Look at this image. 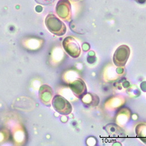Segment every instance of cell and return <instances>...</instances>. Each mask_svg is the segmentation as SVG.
<instances>
[{
    "instance_id": "6",
    "label": "cell",
    "mask_w": 146,
    "mask_h": 146,
    "mask_svg": "<svg viewBox=\"0 0 146 146\" xmlns=\"http://www.w3.org/2000/svg\"><path fill=\"white\" fill-rule=\"evenodd\" d=\"M53 91L52 88L47 85H43L39 90V96L41 101L46 105L50 104L52 99Z\"/></svg>"
},
{
    "instance_id": "3",
    "label": "cell",
    "mask_w": 146,
    "mask_h": 146,
    "mask_svg": "<svg viewBox=\"0 0 146 146\" xmlns=\"http://www.w3.org/2000/svg\"><path fill=\"white\" fill-rule=\"evenodd\" d=\"M66 52L72 57L77 58L81 53V48L76 40L70 36L66 38L63 42Z\"/></svg>"
},
{
    "instance_id": "7",
    "label": "cell",
    "mask_w": 146,
    "mask_h": 146,
    "mask_svg": "<svg viewBox=\"0 0 146 146\" xmlns=\"http://www.w3.org/2000/svg\"><path fill=\"white\" fill-rule=\"evenodd\" d=\"M136 1L139 3H143L146 1V0H136Z\"/></svg>"
},
{
    "instance_id": "2",
    "label": "cell",
    "mask_w": 146,
    "mask_h": 146,
    "mask_svg": "<svg viewBox=\"0 0 146 146\" xmlns=\"http://www.w3.org/2000/svg\"><path fill=\"white\" fill-rule=\"evenodd\" d=\"M52 106L54 110L62 115H68L72 112L71 104L63 96L56 95L52 99Z\"/></svg>"
},
{
    "instance_id": "4",
    "label": "cell",
    "mask_w": 146,
    "mask_h": 146,
    "mask_svg": "<svg viewBox=\"0 0 146 146\" xmlns=\"http://www.w3.org/2000/svg\"><path fill=\"white\" fill-rule=\"evenodd\" d=\"M57 14L63 20L68 21L71 18V8L70 2L68 0H60L57 4Z\"/></svg>"
},
{
    "instance_id": "5",
    "label": "cell",
    "mask_w": 146,
    "mask_h": 146,
    "mask_svg": "<svg viewBox=\"0 0 146 146\" xmlns=\"http://www.w3.org/2000/svg\"><path fill=\"white\" fill-rule=\"evenodd\" d=\"M70 87L78 98H82L86 92V86L84 82L80 78L76 79L70 84Z\"/></svg>"
},
{
    "instance_id": "1",
    "label": "cell",
    "mask_w": 146,
    "mask_h": 146,
    "mask_svg": "<svg viewBox=\"0 0 146 146\" xmlns=\"http://www.w3.org/2000/svg\"><path fill=\"white\" fill-rule=\"evenodd\" d=\"M45 24L48 30L56 36H63L66 32L65 24L53 14H49L46 17Z\"/></svg>"
}]
</instances>
